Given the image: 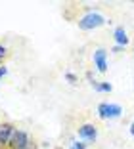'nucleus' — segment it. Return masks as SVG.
Segmentation results:
<instances>
[{"instance_id": "nucleus-8", "label": "nucleus", "mask_w": 134, "mask_h": 149, "mask_svg": "<svg viewBox=\"0 0 134 149\" xmlns=\"http://www.w3.org/2000/svg\"><path fill=\"white\" fill-rule=\"evenodd\" d=\"M92 86H94V90H98V92H111L113 90V86L109 82H92Z\"/></svg>"}, {"instance_id": "nucleus-3", "label": "nucleus", "mask_w": 134, "mask_h": 149, "mask_svg": "<svg viewBox=\"0 0 134 149\" xmlns=\"http://www.w3.org/2000/svg\"><path fill=\"white\" fill-rule=\"evenodd\" d=\"M31 141H29V134L23 130H15V134L12 136V141H10V147L12 149H25L29 147Z\"/></svg>"}, {"instance_id": "nucleus-14", "label": "nucleus", "mask_w": 134, "mask_h": 149, "mask_svg": "<svg viewBox=\"0 0 134 149\" xmlns=\"http://www.w3.org/2000/svg\"><path fill=\"white\" fill-rule=\"evenodd\" d=\"M25 149H35V147H33V145H29V147H25Z\"/></svg>"}, {"instance_id": "nucleus-4", "label": "nucleus", "mask_w": 134, "mask_h": 149, "mask_svg": "<svg viewBox=\"0 0 134 149\" xmlns=\"http://www.w3.org/2000/svg\"><path fill=\"white\" fill-rule=\"evenodd\" d=\"M13 134H15V126H13L12 123H2L0 124V147L10 145Z\"/></svg>"}, {"instance_id": "nucleus-2", "label": "nucleus", "mask_w": 134, "mask_h": 149, "mask_svg": "<svg viewBox=\"0 0 134 149\" xmlns=\"http://www.w3.org/2000/svg\"><path fill=\"white\" fill-rule=\"evenodd\" d=\"M123 113L121 105H115V103H100L98 105V115L102 118H119Z\"/></svg>"}, {"instance_id": "nucleus-12", "label": "nucleus", "mask_w": 134, "mask_h": 149, "mask_svg": "<svg viewBox=\"0 0 134 149\" xmlns=\"http://www.w3.org/2000/svg\"><path fill=\"white\" fill-rule=\"evenodd\" d=\"M4 56H6V48H4V46H0V59H2Z\"/></svg>"}, {"instance_id": "nucleus-10", "label": "nucleus", "mask_w": 134, "mask_h": 149, "mask_svg": "<svg viewBox=\"0 0 134 149\" xmlns=\"http://www.w3.org/2000/svg\"><path fill=\"white\" fill-rule=\"evenodd\" d=\"M65 77H67V80H71V82H77V77H75V74L67 73V74H65Z\"/></svg>"}, {"instance_id": "nucleus-5", "label": "nucleus", "mask_w": 134, "mask_h": 149, "mask_svg": "<svg viewBox=\"0 0 134 149\" xmlns=\"http://www.w3.org/2000/svg\"><path fill=\"white\" fill-rule=\"evenodd\" d=\"M77 134H79V138L84 140L86 143H90V141H94L96 138H98V130H96L94 124H82V126H79Z\"/></svg>"}, {"instance_id": "nucleus-7", "label": "nucleus", "mask_w": 134, "mask_h": 149, "mask_svg": "<svg viewBox=\"0 0 134 149\" xmlns=\"http://www.w3.org/2000/svg\"><path fill=\"white\" fill-rule=\"evenodd\" d=\"M113 38H115L117 46H121V48L128 46V36H126L125 27H117V29H115V33H113Z\"/></svg>"}, {"instance_id": "nucleus-11", "label": "nucleus", "mask_w": 134, "mask_h": 149, "mask_svg": "<svg viewBox=\"0 0 134 149\" xmlns=\"http://www.w3.org/2000/svg\"><path fill=\"white\" fill-rule=\"evenodd\" d=\"M6 73H8V69H6V67H0V79H2Z\"/></svg>"}, {"instance_id": "nucleus-1", "label": "nucleus", "mask_w": 134, "mask_h": 149, "mask_svg": "<svg viewBox=\"0 0 134 149\" xmlns=\"http://www.w3.org/2000/svg\"><path fill=\"white\" fill-rule=\"evenodd\" d=\"M104 23H105V17L102 15V13H98V12H88L86 15H82V17L79 19V27H81L82 31L98 29V27H102Z\"/></svg>"}, {"instance_id": "nucleus-13", "label": "nucleus", "mask_w": 134, "mask_h": 149, "mask_svg": "<svg viewBox=\"0 0 134 149\" xmlns=\"http://www.w3.org/2000/svg\"><path fill=\"white\" fill-rule=\"evenodd\" d=\"M130 134L134 136V120H132V124H130Z\"/></svg>"}, {"instance_id": "nucleus-9", "label": "nucleus", "mask_w": 134, "mask_h": 149, "mask_svg": "<svg viewBox=\"0 0 134 149\" xmlns=\"http://www.w3.org/2000/svg\"><path fill=\"white\" fill-rule=\"evenodd\" d=\"M71 149H86V143H84V141H79V143L71 145Z\"/></svg>"}, {"instance_id": "nucleus-6", "label": "nucleus", "mask_w": 134, "mask_h": 149, "mask_svg": "<svg viewBox=\"0 0 134 149\" xmlns=\"http://www.w3.org/2000/svg\"><path fill=\"white\" fill-rule=\"evenodd\" d=\"M94 65L100 73H105L107 71V52L104 48H100L94 52Z\"/></svg>"}]
</instances>
